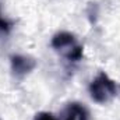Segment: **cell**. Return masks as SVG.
Returning <instances> with one entry per match:
<instances>
[{
    "instance_id": "obj_1",
    "label": "cell",
    "mask_w": 120,
    "mask_h": 120,
    "mask_svg": "<svg viewBox=\"0 0 120 120\" xmlns=\"http://www.w3.org/2000/svg\"><path fill=\"white\" fill-rule=\"evenodd\" d=\"M52 48L55 50L60 52L70 61H78V60L82 59L84 49H82L81 45L77 43L74 35L70 34V32H66V31L57 32L52 38Z\"/></svg>"
},
{
    "instance_id": "obj_2",
    "label": "cell",
    "mask_w": 120,
    "mask_h": 120,
    "mask_svg": "<svg viewBox=\"0 0 120 120\" xmlns=\"http://www.w3.org/2000/svg\"><path fill=\"white\" fill-rule=\"evenodd\" d=\"M90 94L91 98L98 102V103H106L112 98L116 96L117 88L116 84L112 78H109L108 74L99 73L91 82L90 85Z\"/></svg>"
},
{
    "instance_id": "obj_3",
    "label": "cell",
    "mask_w": 120,
    "mask_h": 120,
    "mask_svg": "<svg viewBox=\"0 0 120 120\" xmlns=\"http://www.w3.org/2000/svg\"><path fill=\"white\" fill-rule=\"evenodd\" d=\"M10 63H11L13 73L15 75H18V77L31 73L35 68V66H36V63H35L34 59H31L28 56H22V55H14V56H11Z\"/></svg>"
},
{
    "instance_id": "obj_4",
    "label": "cell",
    "mask_w": 120,
    "mask_h": 120,
    "mask_svg": "<svg viewBox=\"0 0 120 120\" xmlns=\"http://www.w3.org/2000/svg\"><path fill=\"white\" fill-rule=\"evenodd\" d=\"M63 120H88L87 109L80 103H68L63 112Z\"/></svg>"
},
{
    "instance_id": "obj_5",
    "label": "cell",
    "mask_w": 120,
    "mask_h": 120,
    "mask_svg": "<svg viewBox=\"0 0 120 120\" xmlns=\"http://www.w3.org/2000/svg\"><path fill=\"white\" fill-rule=\"evenodd\" d=\"M35 120H56L53 117V115L48 113V112H42V113H38L35 116Z\"/></svg>"
},
{
    "instance_id": "obj_6",
    "label": "cell",
    "mask_w": 120,
    "mask_h": 120,
    "mask_svg": "<svg viewBox=\"0 0 120 120\" xmlns=\"http://www.w3.org/2000/svg\"><path fill=\"white\" fill-rule=\"evenodd\" d=\"M0 30H3V31L8 30V22L4 21V20H1V18H0Z\"/></svg>"
}]
</instances>
